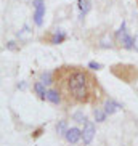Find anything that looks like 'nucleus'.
Here are the masks:
<instances>
[{"label":"nucleus","instance_id":"obj_13","mask_svg":"<svg viewBox=\"0 0 138 146\" xmlns=\"http://www.w3.org/2000/svg\"><path fill=\"white\" fill-rule=\"evenodd\" d=\"M93 114H95V119H96V122H103L104 119H106V111L104 109H100V108H96L95 111H93Z\"/></svg>","mask_w":138,"mask_h":146},{"label":"nucleus","instance_id":"obj_4","mask_svg":"<svg viewBox=\"0 0 138 146\" xmlns=\"http://www.w3.org/2000/svg\"><path fill=\"white\" fill-rule=\"evenodd\" d=\"M34 5V23L37 26H42L43 23V15H45V5H43V0H34L32 2Z\"/></svg>","mask_w":138,"mask_h":146},{"label":"nucleus","instance_id":"obj_18","mask_svg":"<svg viewBox=\"0 0 138 146\" xmlns=\"http://www.w3.org/2000/svg\"><path fill=\"white\" fill-rule=\"evenodd\" d=\"M15 43L16 42H8L7 43V48H8V50H16V45H15Z\"/></svg>","mask_w":138,"mask_h":146},{"label":"nucleus","instance_id":"obj_10","mask_svg":"<svg viewBox=\"0 0 138 146\" xmlns=\"http://www.w3.org/2000/svg\"><path fill=\"white\" fill-rule=\"evenodd\" d=\"M47 100L50 101V103H53V104H58L63 98H61V95H60L58 90H48L47 92Z\"/></svg>","mask_w":138,"mask_h":146},{"label":"nucleus","instance_id":"obj_8","mask_svg":"<svg viewBox=\"0 0 138 146\" xmlns=\"http://www.w3.org/2000/svg\"><path fill=\"white\" fill-rule=\"evenodd\" d=\"M77 7L80 11V18H84L92 10V2L90 0H77Z\"/></svg>","mask_w":138,"mask_h":146},{"label":"nucleus","instance_id":"obj_5","mask_svg":"<svg viewBox=\"0 0 138 146\" xmlns=\"http://www.w3.org/2000/svg\"><path fill=\"white\" fill-rule=\"evenodd\" d=\"M95 125H93V122H90V120H87L85 124H84V130H82V141L84 145H90L92 140H93V137H95Z\"/></svg>","mask_w":138,"mask_h":146},{"label":"nucleus","instance_id":"obj_20","mask_svg":"<svg viewBox=\"0 0 138 146\" xmlns=\"http://www.w3.org/2000/svg\"><path fill=\"white\" fill-rule=\"evenodd\" d=\"M137 3H138V0H137Z\"/></svg>","mask_w":138,"mask_h":146},{"label":"nucleus","instance_id":"obj_2","mask_svg":"<svg viewBox=\"0 0 138 146\" xmlns=\"http://www.w3.org/2000/svg\"><path fill=\"white\" fill-rule=\"evenodd\" d=\"M111 74L125 84L138 82V68L133 64H122V63L114 64L111 66Z\"/></svg>","mask_w":138,"mask_h":146},{"label":"nucleus","instance_id":"obj_16","mask_svg":"<svg viewBox=\"0 0 138 146\" xmlns=\"http://www.w3.org/2000/svg\"><path fill=\"white\" fill-rule=\"evenodd\" d=\"M88 68H90V69H96V71H98V69H101V64L96 63V61H90V63H88Z\"/></svg>","mask_w":138,"mask_h":146},{"label":"nucleus","instance_id":"obj_7","mask_svg":"<svg viewBox=\"0 0 138 146\" xmlns=\"http://www.w3.org/2000/svg\"><path fill=\"white\" fill-rule=\"evenodd\" d=\"M122 106L119 103H116L114 100H108L106 103H104V111H106V114L108 116H111V114H116L117 111H121Z\"/></svg>","mask_w":138,"mask_h":146},{"label":"nucleus","instance_id":"obj_12","mask_svg":"<svg viewBox=\"0 0 138 146\" xmlns=\"http://www.w3.org/2000/svg\"><path fill=\"white\" fill-rule=\"evenodd\" d=\"M66 132H68V122H66V120H60V122L56 124V133H58L60 137H64Z\"/></svg>","mask_w":138,"mask_h":146},{"label":"nucleus","instance_id":"obj_9","mask_svg":"<svg viewBox=\"0 0 138 146\" xmlns=\"http://www.w3.org/2000/svg\"><path fill=\"white\" fill-rule=\"evenodd\" d=\"M64 40H66V32L64 31H61V29H58L55 34H53V37L50 39V42H52L53 45H58V43L64 42Z\"/></svg>","mask_w":138,"mask_h":146},{"label":"nucleus","instance_id":"obj_19","mask_svg":"<svg viewBox=\"0 0 138 146\" xmlns=\"http://www.w3.org/2000/svg\"><path fill=\"white\" fill-rule=\"evenodd\" d=\"M133 48L138 52V35H135V37H133Z\"/></svg>","mask_w":138,"mask_h":146},{"label":"nucleus","instance_id":"obj_3","mask_svg":"<svg viewBox=\"0 0 138 146\" xmlns=\"http://www.w3.org/2000/svg\"><path fill=\"white\" fill-rule=\"evenodd\" d=\"M116 40L121 47L127 48V50H132V48H133V37H130V35L127 34V31H125V23H122L119 31L116 32Z\"/></svg>","mask_w":138,"mask_h":146},{"label":"nucleus","instance_id":"obj_15","mask_svg":"<svg viewBox=\"0 0 138 146\" xmlns=\"http://www.w3.org/2000/svg\"><path fill=\"white\" fill-rule=\"evenodd\" d=\"M74 120H76V122H80V124H85V122H87V117L84 116V112L77 111L76 114H74Z\"/></svg>","mask_w":138,"mask_h":146},{"label":"nucleus","instance_id":"obj_6","mask_svg":"<svg viewBox=\"0 0 138 146\" xmlns=\"http://www.w3.org/2000/svg\"><path fill=\"white\" fill-rule=\"evenodd\" d=\"M64 138H66L68 143L76 145V143L82 138V130H79L77 127H71V129H68V132L64 133Z\"/></svg>","mask_w":138,"mask_h":146},{"label":"nucleus","instance_id":"obj_14","mask_svg":"<svg viewBox=\"0 0 138 146\" xmlns=\"http://www.w3.org/2000/svg\"><path fill=\"white\" fill-rule=\"evenodd\" d=\"M42 82L45 84V85H50V84H53V76L50 72H43L42 74Z\"/></svg>","mask_w":138,"mask_h":146},{"label":"nucleus","instance_id":"obj_11","mask_svg":"<svg viewBox=\"0 0 138 146\" xmlns=\"http://www.w3.org/2000/svg\"><path fill=\"white\" fill-rule=\"evenodd\" d=\"M34 90H35V93L39 95V98H42V100L47 98V90H45V84L43 82H37L34 85Z\"/></svg>","mask_w":138,"mask_h":146},{"label":"nucleus","instance_id":"obj_17","mask_svg":"<svg viewBox=\"0 0 138 146\" xmlns=\"http://www.w3.org/2000/svg\"><path fill=\"white\" fill-rule=\"evenodd\" d=\"M43 133V129L40 127V129H37V130H34V133H32V138H39L40 135Z\"/></svg>","mask_w":138,"mask_h":146},{"label":"nucleus","instance_id":"obj_1","mask_svg":"<svg viewBox=\"0 0 138 146\" xmlns=\"http://www.w3.org/2000/svg\"><path fill=\"white\" fill-rule=\"evenodd\" d=\"M53 84L68 104L98 103L103 90L88 69L79 66H60L53 72Z\"/></svg>","mask_w":138,"mask_h":146}]
</instances>
